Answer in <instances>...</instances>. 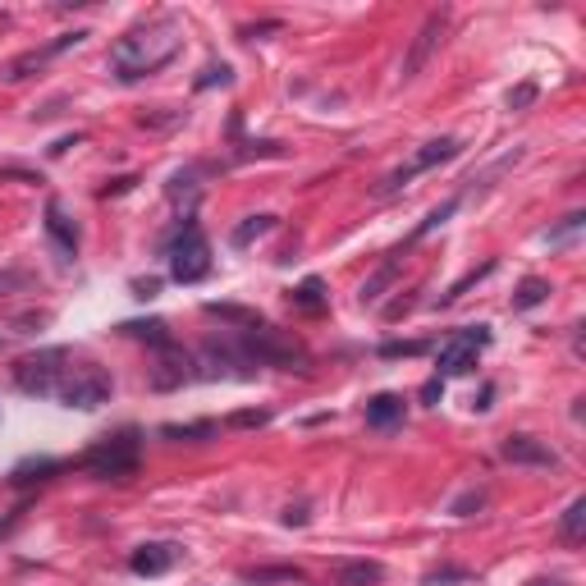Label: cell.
I'll return each mask as SVG.
<instances>
[{
	"mask_svg": "<svg viewBox=\"0 0 586 586\" xmlns=\"http://www.w3.org/2000/svg\"><path fill=\"white\" fill-rule=\"evenodd\" d=\"M284 522H289V527H303V522H307V509H303V504H298V509H284Z\"/></svg>",
	"mask_w": 586,
	"mask_h": 586,
	"instance_id": "d6a6232c",
	"label": "cell"
},
{
	"mask_svg": "<svg viewBox=\"0 0 586 586\" xmlns=\"http://www.w3.org/2000/svg\"><path fill=\"white\" fill-rule=\"evenodd\" d=\"M23 284H28V275H23V271L0 275V293H5V289H23Z\"/></svg>",
	"mask_w": 586,
	"mask_h": 586,
	"instance_id": "1f68e13d",
	"label": "cell"
},
{
	"mask_svg": "<svg viewBox=\"0 0 586 586\" xmlns=\"http://www.w3.org/2000/svg\"><path fill=\"white\" fill-rule=\"evenodd\" d=\"M138 454H142L138 431L106 435L101 445H92L83 454V472H92V477H101V481H124L138 472Z\"/></svg>",
	"mask_w": 586,
	"mask_h": 586,
	"instance_id": "3957f363",
	"label": "cell"
},
{
	"mask_svg": "<svg viewBox=\"0 0 586 586\" xmlns=\"http://www.w3.org/2000/svg\"><path fill=\"white\" fill-rule=\"evenodd\" d=\"M532 101H536V83H522L509 92V110H527Z\"/></svg>",
	"mask_w": 586,
	"mask_h": 586,
	"instance_id": "83f0119b",
	"label": "cell"
},
{
	"mask_svg": "<svg viewBox=\"0 0 586 586\" xmlns=\"http://www.w3.org/2000/svg\"><path fill=\"white\" fill-rule=\"evenodd\" d=\"M403 422V399L399 394H376V399L367 403V426H376V431H390V426Z\"/></svg>",
	"mask_w": 586,
	"mask_h": 586,
	"instance_id": "9a60e30c",
	"label": "cell"
},
{
	"mask_svg": "<svg viewBox=\"0 0 586 586\" xmlns=\"http://www.w3.org/2000/svg\"><path fill=\"white\" fill-rule=\"evenodd\" d=\"M490 344V326H467L458 330V335L445 339V348H440V380L445 376H467V371L477 367V353Z\"/></svg>",
	"mask_w": 586,
	"mask_h": 586,
	"instance_id": "ba28073f",
	"label": "cell"
},
{
	"mask_svg": "<svg viewBox=\"0 0 586 586\" xmlns=\"http://www.w3.org/2000/svg\"><path fill=\"white\" fill-rule=\"evenodd\" d=\"M394 275H399V261L390 257V261H385V266H380L376 275H371L367 284H362V303H367V307H371V303H380V289H385V284H390Z\"/></svg>",
	"mask_w": 586,
	"mask_h": 586,
	"instance_id": "7402d4cb",
	"label": "cell"
},
{
	"mask_svg": "<svg viewBox=\"0 0 586 586\" xmlns=\"http://www.w3.org/2000/svg\"><path fill=\"white\" fill-rule=\"evenodd\" d=\"M165 440H207V435H216V426L211 422H188V426H161Z\"/></svg>",
	"mask_w": 586,
	"mask_h": 586,
	"instance_id": "cb8c5ba5",
	"label": "cell"
},
{
	"mask_svg": "<svg viewBox=\"0 0 586 586\" xmlns=\"http://www.w3.org/2000/svg\"><path fill=\"white\" fill-rule=\"evenodd\" d=\"M188 380V358L179 348H161V362L152 367V385L156 390H174V385H184Z\"/></svg>",
	"mask_w": 586,
	"mask_h": 586,
	"instance_id": "5bb4252c",
	"label": "cell"
},
{
	"mask_svg": "<svg viewBox=\"0 0 586 586\" xmlns=\"http://www.w3.org/2000/svg\"><path fill=\"white\" fill-rule=\"evenodd\" d=\"M559 532H564V541H582V536H586V500H582V495H577V500L564 509Z\"/></svg>",
	"mask_w": 586,
	"mask_h": 586,
	"instance_id": "d6986e66",
	"label": "cell"
},
{
	"mask_svg": "<svg viewBox=\"0 0 586 586\" xmlns=\"http://www.w3.org/2000/svg\"><path fill=\"white\" fill-rule=\"evenodd\" d=\"M458 156V138H431L422 147V152H413V161H403L399 170H390L385 174V179H380V188L376 193L380 197H390V193H399L403 184H408V179H417V174L422 170H435V165H445V161H454Z\"/></svg>",
	"mask_w": 586,
	"mask_h": 586,
	"instance_id": "52a82bcc",
	"label": "cell"
},
{
	"mask_svg": "<svg viewBox=\"0 0 586 586\" xmlns=\"http://www.w3.org/2000/svg\"><path fill=\"white\" fill-rule=\"evenodd\" d=\"M577 229H582V216H568V220H564V229H554V234H545V243H564L568 234H577Z\"/></svg>",
	"mask_w": 586,
	"mask_h": 586,
	"instance_id": "f1b7e54d",
	"label": "cell"
},
{
	"mask_svg": "<svg viewBox=\"0 0 586 586\" xmlns=\"http://www.w3.org/2000/svg\"><path fill=\"white\" fill-rule=\"evenodd\" d=\"M271 422V413H234L229 417V426H266Z\"/></svg>",
	"mask_w": 586,
	"mask_h": 586,
	"instance_id": "f546056e",
	"label": "cell"
},
{
	"mask_svg": "<svg viewBox=\"0 0 586 586\" xmlns=\"http://www.w3.org/2000/svg\"><path fill=\"white\" fill-rule=\"evenodd\" d=\"M46 234H51L55 239V248L65 252V257H74L78 252V229H74V220L65 216V207H60V202H46Z\"/></svg>",
	"mask_w": 586,
	"mask_h": 586,
	"instance_id": "7c38bea8",
	"label": "cell"
},
{
	"mask_svg": "<svg viewBox=\"0 0 586 586\" xmlns=\"http://www.w3.org/2000/svg\"><path fill=\"white\" fill-rule=\"evenodd\" d=\"M472 509H481V490H472V495H463V500L454 504V513H458V518H467Z\"/></svg>",
	"mask_w": 586,
	"mask_h": 586,
	"instance_id": "4dcf8cb0",
	"label": "cell"
},
{
	"mask_svg": "<svg viewBox=\"0 0 586 586\" xmlns=\"http://www.w3.org/2000/svg\"><path fill=\"white\" fill-rule=\"evenodd\" d=\"M271 229H275V216H248L243 225H234L229 243H234V248H252V243H257V239H266Z\"/></svg>",
	"mask_w": 586,
	"mask_h": 586,
	"instance_id": "e0dca14e",
	"label": "cell"
},
{
	"mask_svg": "<svg viewBox=\"0 0 586 586\" xmlns=\"http://www.w3.org/2000/svg\"><path fill=\"white\" fill-rule=\"evenodd\" d=\"M124 335H138V339H152L156 348H170V330H165V321H124Z\"/></svg>",
	"mask_w": 586,
	"mask_h": 586,
	"instance_id": "ffe728a7",
	"label": "cell"
},
{
	"mask_svg": "<svg viewBox=\"0 0 586 586\" xmlns=\"http://www.w3.org/2000/svg\"><path fill=\"white\" fill-rule=\"evenodd\" d=\"M545 298H550V284L532 275V280H522L518 293H513V312H532V307H541Z\"/></svg>",
	"mask_w": 586,
	"mask_h": 586,
	"instance_id": "ac0fdd59",
	"label": "cell"
},
{
	"mask_svg": "<svg viewBox=\"0 0 586 586\" xmlns=\"http://www.w3.org/2000/svg\"><path fill=\"white\" fill-rule=\"evenodd\" d=\"M380 577H385V568H380L376 559H344V564H335L330 582L335 586H376Z\"/></svg>",
	"mask_w": 586,
	"mask_h": 586,
	"instance_id": "4fadbf2b",
	"label": "cell"
},
{
	"mask_svg": "<svg viewBox=\"0 0 586 586\" xmlns=\"http://www.w3.org/2000/svg\"><path fill=\"white\" fill-rule=\"evenodd\" d=\"M417 353H426V344H417V339L413 344H394V339L380 344V358H417Z\"/></svg>",
	"mask_w": 586,
	"mask_h": 586,
	"instance_id": "484cf974",
	"label": "cell"
},
{
	"mask_svg": "<svg viewBox=\"0 0 586 586\" xmlns=\"http://www.w3.org/2000/svg\"><path fill=\"white\" fill-rule=\"evenodd\" d=\"M500 454L518 467H559V454L545 440H536V435H509L500 445Z\"/></svg>",
	"mask_w": 586,
	"mask_h": 586,
	"instance_id": "8fae6325",
	"label": "cell"
},
{
	"mask_svg": "<svg viewBox=\"0 0 586 586\" xmlns=\"http://www.w3.org/2000/svg\"><path fill=\"white\" fill-rule=\"evenodd\" d=\"M243 358L261 362V367H284V371H307L312 367L307 348L298 344L293 335L271 330V326H248L243 330Z\"/></svg>",
	"mask_w": 586,
	"mask_h": 586,
	"instance_id": "7a4b0ae2",
	"label": "cell"
},
{
	"mask_svg": "<svg viewBox=\"0 0 586 586\" xmlns=\"http://www.w3.org/2000/svg\"><path fill=\"white\" fill-rule=\"evenodd\" d=\"M179 554H184V545H174V541H147V545H138V550L129 554V568L138 577H161V573H170V568L179 564Z\"/></svg>",
	"mask_w": 586,
	"mask_h": 586,
	"instance_id": "30bf717a",
	"label": "cell"
},
{
	"mask_svg": "<svg viewBox=\"0 0 586 586\" xmlns=\"http://www.w3.org/2000/svg\"><path fill=\"white\" fill-rule=\"evenodd\" d=\"M445 28H449V14H445V10L426 14V23L417 28L413 46H408V55H403V69H399V78H403V83H413V78L426 69V60L435 55V46L445 42Z\"/></svg>",
	"mask_w": 586,
	"mask_h": 586,
	"instance_id": "9c48e42d",
	"label": "cell"
},
{
	"mask_svg": "<svg viewBox=\"0 0 586 586\" xmlns=\"http://www.w3.org/2000/svg\"><path fill=\"white\" fill-rule=\"evenodd\" d=\"M65 362H69L65 348H42V353H28V358H19V367H14V385H19L23 394L46 399V394L60 390V380H65V371H69Z\"/></svg>",
	"mask_w": 586,
	"mask_h": 586,
	"instance_id": "277c9868",
	"label": "cell"
},
{
	"mask_svg": "<svg viewBox=\"0 0 586 586\" xmlns=\"http://www.w3.org/2000/svg\"><path fill=\"white\" fill-rule=\"evenodd\" d=\"M207 271H211V243H207V234L197 229V220H188V225L179 229V239L170 243V275L179 284H197Z\"/></svg>",
	"mask_w": 586,
	"mask_h": 586,
	"instance_id": "5b68a950",
	"label": "cell"
},
{
	"mask_svg": "<svg viewBox=\"0 0 586 586\" xmlns=\"http://www.w3.org/2000/svg\"><path fill=\"white\" fill-rule=\"evenodd\" d=\"M179 46H184V28L170 14H161V19L138 23L133 33H124L120 42L110 46V65H115V74L124 83H133V78L161 74L174 55H179Z\"/></svg>",
	"mask_w": 586,
	"mask_h": 586,
	"instance_id": "6da1fadb",
	"label": "cell"
},
{
	"mask_svg": "<svg viewBox=\"0 0 586 586\" xmlns=\"http://www.w3.org/2000/svg\"><path fill=\"white\" fill-rule=\"evenodd\" d=\"M55 458H37V463H23L14 467V486H28V481H46V472H55Z\"/></svg>",
	"mask_w": 586,
	"mask_h": 586,
	"instance_id": "603a6c76",
	"label": "cell"
},
{
	"mask_svg": "<svg viewBox=\"0 0 586 586\" xmlns=\"http://www.w3.org/2000/svg\"><path fill=\"white\" fill-rule=\"evenodd\" d=\"M229 78H234V74H229V65H207V69H202V78H197V92H202V87H225L229 83Z\"/></svg>",
	"mask_w": 586,
	"mask_h": 586,
	"instance_id": "4316f807",
	"label": "cell"
},
{
	"mask_svg": "<svg viewBox=\"0 0 586 586\" xmlns=\"http://www.w3.org/2000/svg\"><path fill=\"white\" fill-rule=\"evenodd\" d=\"M243 582L252 586H275V582H303V568L298 564H261V568H248Z\"/></svg>",
	"mask_w": 586,
	"mask_h": 586,
	"instance_id": "2e32d148",
	"label": "cell"
},
{
	"mask_svg": "<svg viewBox=\"0 0 586 586\" xmlns=\"http://www.w3.org/2000/svg\"><path fill=\"white\" fill-rule=\"evenodd\" d=\"M55 394L65 399V408H83V413H92V408L110 403V376L101 367H69Z\"/></svg>",
	"mask_w": 586,
	"mask_h": 586,
	"instance_id": "8992f818",
	"label": "cell"
},
{
	"mask_svg": "<svg viewBox=\"0 0 586 586\" xmlns=\"http://www.w3.org/2000/svg\"><path fill=\"white\" fill-rule=\"evenodd\" d=\"M133 289H138V298H156V280H138Z\"/></svg>",
	"mask_w": 586,
	"mask_h": 586,
	"instance_id": "836d02e7",
	"label": "cell"
},
{
	"mask_svg": "<svg viewBox=\"0 0 586 586\" xmlns=\"http://www.w3.org/2000/svg\"><path fill=\"white\" fill-rule=\"evenodd\" d=\"M454 211H458V197H449L445 207H435V211H431V216H426V220H422V229H417V239H422V234H431V229H435V225H445V220H449V216H454Z\"/></svg>",
	"mask_w": 586,
	"mask_h": 586,
	"instance_id": "d4e9b609",
	"label": "cell"
},
{
	"mask_svg": "<svg viewBox=\"0 0 586 586\" xmlns=\"http://www.w3.org/2000/svg\"><path fill=\"white\" fill-rule=\"evenodd\" d=\"M293 303L307 307V312H321V307H326V284L316 280V275L312 280H303L298 289H293Z\"/></svg>",
	"mask_w": 586,
	"mask_h": 586,
	"instance_id": "44dd1931",
	"label": "cell"
}]
</instances>
